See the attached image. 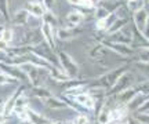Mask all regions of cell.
Returning <instances> with one entry per match:
<instances>
[{"instance_id":"cell-39","label":"cell","mask_w":149,"mask_h":124,"mask_svg":"<svg viewBox=\"0 0 149 124\" xmlns=\"http://www.w3.org/2000/svg\"><path fill=\"white\" fill-rule=\"evenodd\" d=\"M144 36L149 40V17H148V22H146V29H145V33H144Z\"/></svg>"},{"instance_id":"cell-7","label":"cell","mask_w":149,"mask_h":124,"mask_svg":"<svg viewBox=\"0 0 149 124\" xmlns=\"http://www.w3.org/2000/svg\"><path fill=\"white\" fill-rule=\"evenodd\" d=\"M0 70L6 73L7 76L13 77L14 80L17 81H24L28 80L25 72L21 69V66H15V65H10V64H6V62H1L0 64Z\"/></svg>"},{"instance_id":"cell-13","label":"cell","mask_w":149,"mask_h":124,"mask_svg":"<svg viewBox=\"0 0 149 124\" xmlns=\"http://www.w3.org/2000/svg\"><path fill=\"white\" fill-rule=\"evenodd\" d=\"M40 32H42L43 37H44V42L51 47V48H55V28L48 25V24H43L42 22V26H40Z\"/></svg>"},{"instance_id":"cell-18","label":"cell","mask_w":149,"mask_h":124,"mask_svg":"<svg viewBox=\"0 0 149 124\" xmlns=\"http://www.w3.org/2000/svg\"><path fill=\"white\" fill-rule=\"evenodd\" d=\"M29 18H31V14L28 12L26 8H19V10H17L15 12L11 15V22H13L14 25L22 26V25L28 24Z\"/></svg>"},{"instance_id":"cell-40","label":"cell","mask_w":149,"mask_h":124,"mask_svg":"<svg viewBox=\"0 0 149 124\" xmlns=\"http://www.w3.org/2000/svg\"><path fill=\"white\" fill-rule=\"evenodd\" d=\"M6 99H3V98H0V113H3V105H4Z\"/></svg>"},{"instance_id":"cell-4","label":"cell","mask_w":149,"mask_h":124,"mask_svg":"<svg viewBox=\"0 0 149 124\" xmlns=\"http://www.w3.org/2000/svg\"><path fill=\"white\" fill-rule=\"evenodd\" d=\"M102 44H105V47H108L109 50L115 51L116 54H119L120 57H124V58H133L137 54V50L133 46H128V44H120V43H112V42H108L107 39L101 40Z\"/></svg>"},{"instance_id":"cell-37","label":"cell","mask_w":149,"mask_h":124,"mask_svg":"<svg viewBox=\"0 0 149 124\" xmlns=\"http://www.w3.org/2000/svg\"><path fill=\"white\" fill-rule=\"evenodd\" d=\"M8 119H10V116H6V114L0 113V124H6Z\"/></svg>"},{"instance_id":"cell-19","label":"cell","mask_w":149,"mask_h":124,"mask_svg":"<svg viewBox=\"0 0 149 124\" xmlns=\"http://www.w3.org/2000/svg\"><path fill=\"white\" fill-rule=\"evenodd\" d=\"M84 12H81L80 10H73L66 14V21L69 24V26H80V24L84 21Z\"/></svg>"},{"instance_id":"cell-21","label":"cell","mask_w":149,"mask_h":124,"mask_svg":"<svg viewBox=\"0 0 149 124\" xmlns=\"http://www.w3.org/2000/svg\"><path fill=\"white\" fill-rule=\"evenodd\" d=\"M128 21H130V17H122V18H117L116 21H115V24L109 28V30H108L105 35L109 36V35H113V33H116V32H119V30L124 29L126 25L128 24Z\"/></svg>"},{"instance_id":"cell-10","label":"cell","mask_w":149,"mask_h":124,"mask_svg":"<svg viewBox=\"0 0 149 124\" xmlns=\"http://www.w3.org/2000/svg\"><path fill=\"white\" fill-rule=\"evenodd\" d=\"M137 95H138V91H137V88H135V84H134L133 87H130V88H127V90H124V91H122L120 94H117V95H115V101H116L117 105H126L127 106L128 103H131L137 98Z\"/></svg>"},{"instance_id":"cell-45","label":"cell","mask_w":149,"mask_h":124,"mask_svg":"<svg viewBox=\"0 0 149 124\" xmlns=\"http://www.w3.org/2000/svg\"><path fill=\"white\" fill-rule=\"evenodd\" d=\"M127 1H134V0H127Z\"/></svg>"},{"instance_id":"cell-1","label":"cell","mask_w":149,"mask_h":124,"mask_svg":"<svg viewBox=\"0 0 149 124\" xmlns=\"http://www.w3.org/2000/svg\"><path fill=\"white\" fill-rule=\"evenodd\" d=\"M126 72H127V66H126V65H120V66H117L115 69L107 72L105 75L97 77L95 81H94L90 87H101L104 90H107V92H108L112 87L116 84V81L120 79V76L124 75Z\"/></svg>"},{"instance_id":"cell-12","label":"cell","mask_w":149,"mask_h":124,"mask_svg":"<svg viewBox=\"0 0 149 124\" xmlns=\"http://www.w3.org/2000/svg\"><path fill=\"white\" fill-rule=\"evenodd\" d=\"M73 99L79 103L83 109H86V110H91V112H95L97 102H95V99L90 95V92L88 91L84 92V94H80V95H77V97H74Z\"/></svg>"},{"instance_id":"cell-16","label":"cell","mask_w":149,"mask_h":124,"mask_svg":"<svg viewBox=\"0 0 149 124\" xmlns=\"http://www.w3.org/2000/svg\"><path fill=\"white\" fill-rule=\"evenodd\" d=\"M43 103H44V106H46V108L53 109V110L69 108V106H68V103L64 101V98H58V97H55V95H51V97L43 99Z\"/></svg>"},{"instance_id":"cell-26","label":"cell","mask_w":149,"mask_h":124,"mask_svg":"<svg viewBox=\"0 0 149 124\" xmlns=\"http://www.w3.org/2000/svg\"><path fill=\"white\" fill-rule=\"evenodd\" d=\"M146 1L145 0H134V1H127V8L128 11L133 14V12H135V11L141 10V8H144V7H146Z\"/></svg>"},{"instance_id":"cell-32","label":"cell","mask_w":149,"mask_h":124,"mask_svg":"<svg viewBox=\"0 0 149 124\" xmlns=\"http://www.w3.org/2000/svg\"><path fill=\"white\" fill-rule=\"evenodd\" d=\"M134 117L139 124H149V112H146V113H135Z\"/></svg>"},{"instance_id":"cell-14","label":"cell","mask_w":149,"mask_h":124,"mask_svg":"<svg viewBox=\"0 0 149 124\" xmlns=\"http://www.w3.org/2000/svg\"><path fill=\"white\" fill-rule=\"evenodd\" d=\"M117 18H119V17H117V12H112V14H109L107 18L97 19L95 21V29L98 30V32L107 33L108 30H109V28L115 24V21H116Z\"/></svg>"},{"instance_id":"cell-31","label":"cell","mask_w":149,"mask_h":124,"mask_svg":"<svg viewBox=\"0 0 149 124\" xmlns=\"http://www.w3.org/2000/svg\"><path fill=\"white\" fill-rule=\"evenodd\" d=\"M111 12L108 10H105L104 7H100V6H97L95 10H94V17H95V19H102V18H107Z\"/></svg>"},{"instance_id":"cell-29","label":"cell","mask_w":149,"mask_h":124,"mask_svg":"<svg viewBox=\"0 0 149 124\" xmlns=\"http://www.w3.org/2000/svg\"><path fill=\"white\" fill-rule=\"evenodd\" d=\"M17 83H18L17 80H14L13 77L7 76L0 70V86H8V84H17Z\"/></svg>"},{"instance_id":"cell-38","label":"cell","mask_w":149,"mask_h":124,"mask_svg":"<svg viewBox=\"0 0 149 124\" xmlns=\"http://www.w3.org/2000/svg\"><path fill=\"white\" fill-rule=\"evenodd\" d=\"M68 3L70 6H74V7H79L80 3H81V0H68Z\"/></svg>"},{"instance_id":"cell-23","label":"cell","mask_w":149,"mask_h":124,"mask_svg":"<svg viewBox=\"0 0 149 124\" xmlns=\"http://www.w3.org/2000/svg\"><path fill=\"white\" fill-rule=\"evenodd\" d=\"M42 22L43 24H48V25H51L54 26L55 29L58 28V17L54 14V11H46L44 12V15L42 17Z\"/></svg>"},{"instance_id":"cell-43","label":"cell","mask_w":149,"mask_h":124,"mask_svg":"<svg viewBox=\"0 0 149 124\" xmlns=\"http://www.w3.org/2000/svg\"><path fill=\"white\" fill-rule=\"evenodd\" d=\"M48 124H64L62 121H50Z\"/></svg>"},{"instance_id":"cell-42","label":"cell","mask_w":149,"mask_h":124,"mask_svg":"<svg viewBox=\"0 0 149 124\" xmlns=\"http://www.w3.org/2000/svg\"><path fill=\"white\" fill-rule=\"evenodd\" d=\"M4 58H6V55L3 54V53H0V64H1V62L4 61Z\"/></svg>"},{"instance_id":"cell-8","label":"cell","mask_w":149,"mask_h":124,"mask_svg":"<svg viewBox=\"0 0 149 124\" xmlns=\"http://www.w3.org/2000/svg\"><path fill=\"white\" fill-rule=\"evenodd\" d=\"M24 91H25V86H22V84H21V86L18 87L15 91L11 94L10 97L6 99L4 105H3V114H6V116H11V114L14 113L15 103H17V101H18V98L24 94Z\"/></svg>"},{"instance_id":"cell-46","label":"cell","mask_w":149,"mask_h":124,"mask_svg":"<svg viewBox=\"0 0 149 124\" xmlns=\"http://www.w3.org/2000/svg\"><path fill=\"white\" fill-rule=\"evenodd\" d=\"M122 124H127V123H126V121H124V123H122Z\"/></svg>"},{"instance_id":"cell-35","label":"cell","mask_w":149,"mask_h":124,"mask_svg":"<svg viewBox=\"0 0 149 124\" xmlns=\"http://www.w3.org/2000/svg\"><path fill=\"white\" fill-rule=\"evenodd\" d=\"M43 6H44V8L48 11H53L54 8V3H55V0H42Z\"/></svg>"},{"instance_id":"cell-2","label":"cell","mask_w":149,"mask_h":124,"mask_svg":"<svg viewBox=\"0 0 149 124\" xmlns=\"http://www.w3.org/2000/svg\"><path fill=\"white\" fill-rule=\"evenodd\" d=\"M57 55H58L61 69L69 76V79H77V76H79V69H80L77 62H76L68 53H65V51H58Z\"/></svg>"},{"instance_id":"cell-11","label":"cell","mask_w":149,"mask_h":124,"mask_svg":"<svg viewBox=\"0 0 149 124\" xmlns=\"http://www.w3.org/2000/svg\"><path fill=\"white\" fill-rule=\"evenodd\" d=\"M108 42H112V43H120V44H128V46H133L134 43V37L131 32H124V29L119 30V32L113 33V35H109L105 37Z\"/></svg>"},{"instance_id":"cell-17","label":"cell","mask_w":149,"mask_h":124,"mask_svg":"<svg viewBox=\"0 0 149 124\" xmlns=\"http://www.w3.org/2000/svg\"><path fill=\"white\" fill-rule=\"evenodd\" d=\"M108 47H105V44H102L101 42L95 46H93L90 50H88V57L93 58L94 61H101L107 57V53H108Z\"/></svg>"},{"instance_id":"cell-36","label":"cell","mask_w":149,"mask_h":124,"mask_svg":"<svg viewBox=\"0 0 149 124\" xmlns=\"http://www.w3.org/2000/svg\"><path fill=\"white\" fill-rule=\"evenodd\" d=\"M7 50H8V44L6 43V42H3V40H0V51L4 54Z\"/></svg>"},{"instance_id":"cell-34","label":"cell","mask_w":149,"mask_h":124,"mask_svg":"<svg viewBox=\"0 0 149 124\" xmlns=\"http://www.w3.org/2000/svg\"><path fill=\"white\" fill-rule=\"evenodd\" d=\"M146 112H149V97L146 98V101L141 105V108H139L135 113H146Z\"/></svg>"},{"instance_id":"cell-6","label":"cell","mask_w":149,"mask_h":124,"mask_svg":"<svg viewBox=\"0 0 149 124\" xmlns=\"http://www.w3.org/2000/svg\"><path fill=\"white\" fill-rule=\"evenodd\" d=\"M81 33H83L81 26H61L55 29V37L59 40H64V42H68V40H73V39L79 37Z\"/></svg>"},{"instance_id":"cell-20","label":"cell","mask_w":149,"mask_h":124,"mask_svg":"<svg viewBox=\"0 0 149 124\" xmlns=\"http://www.w3.org/2000/svg\"><path fill=\"white\" fill-rule=\"evenodd\" d=\"M28 116H29V123L31 124H48L50 120L47 117H44L43 114H40L39 112L33 110V109L28 108Z\"/></svg>"},{"instance_id":"cell-22","label":"cell","mask_w":149,"mask_h":124,"mask_svg":"<svg viewBox=\"0 0 149 124\" xmlns=\"http://www.w3.org/2000/svg\"><path fill=\"white\" fill-rule=\"evenodd\" d=\"M10 1L8 0H0V15L3 22H11V14H10Z\"/></svg>"},{"instance_id":"cell-48","label":"cell","mask_w":149,"mask_h":124,"mask_svg":"<svg viewBox=\"0 0 149 124\" xmlns=\"http://www.w3.org/2000/svg\"><path fill=\"white\" fill-rule=\"evenodd\" d=\"M8 1H10V0H8Z\"/></svg>"},{"instance_id":"cell-24","label":"cell","mask_w":149,"mask_h":124,"mask_svg":"<svg viewBox=\"0 0 149 124\" xmlns=\"http://www.w3.org/2000/svg\"><path fill=\"white\" fill-rule=\"evenodd\" d=\"M32 94L35 95L36 98H39V99H46V98L48 97H51L53 95V92L50 91L48 88H46V87H43V86H39V87H33V91Z\"/></svg>"},{"instance_id":"cell-41","label":"cell","mask_w":149,"mask_h":124,"mask_svg":"<svg viewBox=\"0 0 149 124\" xmlns=\"http://www.w3.org/2000/svg\"><path fill=\"white\" fill-rule=\"evenodd\" d=\"M4 28H6V25H4V22H3V24H1V22H0V33L3 32V30H4Z\"/></svg>"},{"instance_id":"cell-27","label":"cell","mask_w":149,"mask_h":124,"mask_svg":"<svg viewBox=\"0 0 149 124\" xmlns=\"http://www.w3.org/2000/svg\"><path fill=\"white\" fill-rule=\"evenodd\" d=\"M135 88H137V91H138L139 95L149 97V80L138 81V83L135 84Z\"/></svg>"},{"instance_id":"cell-33","label":"cell","mask_w":149,"mask_h":124,"mask_svg":"<svg viewBox=\"0 0 149 124\" xmlns=\"http://www.w3.org/2000/svg\"><path fill=\"white\" fill-rule=\"evenodd\" d=\"M74 124H90V119H88V116L84 113H79L76 116V119L73 120Z\"/></svg>"},{"instance_id":"cell-25","label":"cell","mask_w":149,"mask_h":124,"mask_svg":"<svg viewBox=\"0 0 149 124\" xmlns=\"http://www.w3.org/2000/svg\"><path fill=\"white\" fill-rule=\"evenodd\" d=\"M138 61L141 64H149V44L148 46H142L138 47Z\"/></svg>"},{"instance_id":"cell-30","label":"cell","mask_w":149,"mask_h":124,"mask_svg":"<svg viewBox=\"0 0 149 124\" xmlns=\"http://www.w3.org/2000/svg\"><path fill=\"white\" fill-rule=\"evenodd\" d=\"M29 106H28V97L25 95V94H22L21 97L18 98V101H17L15 103V109L14 110H19V109H28Z\"/></svg>"},{"instance_id":"cell-28","label":"cell","mask_w":149,"mask_h":124,"mask_svg":"<svg viewBox=\"0 0 149 124\" xmlns=\"http://www.w3.org/2000/svg\"><path fill=\"white\" fill-rule=\"evenodd\" d=\"M0 40L6 42L7 44H10L11 42L14 40V32H13V29H10V28H4V30L0 33Z\"/></svg>"},{"instance_id":"cell-5","label":"cell","mask_w":149,"mask_h":124,"mask_svg":"<svg viewBox=\"0 0 149 124\" xmlns=\"http://www.w3.org/2000/svg\"><path fill=\"white\" fill-rule=\"evenodd\" d=\"M21 69L25 72V75H26V77H28V80H29V83H31L33 87L42 86V84H40V81L43 80V76L40 75V73H42V72H44L46 69H43V68H37V66H35V65H31V64L22 65Z\"/></svg>"},{"instance_id":"cell-3","label":"cell","mask_w":149,"mask_h":124,"mask_svg":"<svg viewBox=\"0 0 149 124\" xmlns=\"http://www.w3.org/2000/svg\"><path fill=\"white\" fill-rule=\"evenodd\" d=\"M133 86H134V76L127 70L124 75L120 76V79L116 81V84L107 92V97H115V95L120 94L122 91H124V90H127V88Z\"/></svg>"},{"instance_id":"cell-9","label":"cell","mask_w":149,"mask_h":124,"mask_svg":"<svg viewBox=\"0 0 149 124\" xmlns=\"http://www.w3.org/2000/svg\"><path fill=\"white\" fill-rule=\"evenodd\" d=\"M133 15V21H134V28L138 30L139 33H145V29H146V22H148V17H149V11L146 7L141 8V10L135 11L131 14Z\"/></svg>"},{"instance_id":"cell-49","label":"cell","mask_w":149,"mask_h":124,"mask_svg":"<svg viewBox=\"0 0 149 124\" xmlns=\"http://www.w3.org/2000/svg\"><path fill=\"white\" fill-rule=\"evenodd\" d=\"M24 124H25V123H24Z\"/></svg>"},{"instance_id":"cell-44","label":"cell","mask_w":149,"mask_h":124,"mask_svg":"<svg viewBox=\"0 0 149 124\" xmlns=\"http://www.w3.org/2000/svg\"><path fill=\"white\" fill-rule=\"evenodd\" d=\"M66 124H74V123H73V121H69V123H66Z\"/></svg>"},{"instance_id":"cell-47","label":"cell","mask_w":149,"mask_h":124,"mask_svg":"<svg viewBox=\"0 0 149 124\" xmlns=\"http://www.w3.org/2000/svg\"><path fill=\"white\" fill-rule=\"evenodd\" d=\"M0 19H1V15H0Z\"/></svg>"},{"instance_id":"cell-15","label":"cell","mask_w":149,"mask_h":124,"mask_svg":"<svg viewBox=\"0 0 149 124\" xmlns=\"http://www.w3.org/2000/svg\"><path fill=\"white\" fill-rule=\"evenodd\" d=\"M26 10H28V12L31 14V17L36 18V19H42V17L44 15V12L47 11L44 8V6H43L42 1H37V0L29 1L26 6Z\"/></svg>"}]
</instances>
